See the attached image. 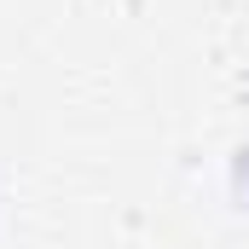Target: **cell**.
<instances>
[{"mask_svg": "<svg viewBox=\"0 0 249 249\" xmlns=\"http://www.w3.org/2000/svg\"><path fill=\"white\" fill-rule=\"evenodd\" d=\"M238 197H244V209H249V145H244V157H238Z\"/></svg>", "mask_w": 249, "mask_h": 249, "instance_id": "cell-1", "label": "cell"}]
</instances>
